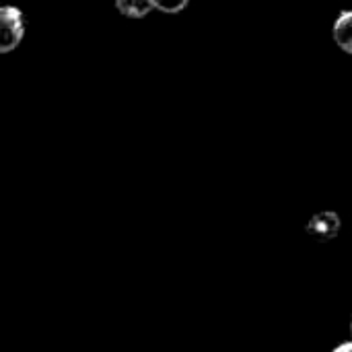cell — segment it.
Instances as JSON below:
<instances>
[{"label":"cell","mask_w":352,"mask_h":352,"mask_svg":"<svg viewBox=\"0 0 352 352\" xmlns=\"http://www.w3.org/2000/svg\"><path fill=\"white\" fill-rule=\"evenodd\" d=\"M25 31L23 12L14 6H2L0 10V52H10L19 45Z\"/></svg>","instance_id":"1"},{"label":"cell","mask_w":352,"mask_h":352,"mask_svg":"<svg viewBox=\"0 0 352 352\" xmlns=\"http://www.w3.org/2000/svg\"><path fill=\"white\" fill-rule=\"evenodd\" d=\"M340 231V219L334 212H320L307 225V235L316 241H330Z\"/></svg>","instance_id":"2"},{"label":"cell","mask_w":352,"mask_h":352,"mask_svg":"<svg viewBox=\"0 0 352 352\" xmlns=\"http://www.w3.org/2000/svg\"><path fill=\"white\" fill-rule=\"evenodd\" d=\"M334 39L344 52L352 54V10L342 12L338 16L336 25H334Z\"/></svg>","instance_id":"3"},{"label":"cell","mask_w":352,"mask_h":352,"mask_svg":"<svg viewBox=\"0 0 352 352\" xmlns=\"http://www.w3.org/2000/svg\"><path fill=\"white\" fill-rule=\"evenodd\" d=\"M116 6L122 14L132 16V19H140L151 8H155L153 0H116Z\"/></svg>","instance_id":"4"},{"label":"cell","mask_w":352,"mask_h":352,"mask_svg":"<svg viewBox=\"0 0 352 352\" xmlns=\"http://www.w3.org/2000/svg\"><path fill=\"white\" fill-rule=\"evenodd\" d=\"M153 4L163 12H177L188 4V0H153Z\"/></svg>","instance_id":"5"},{"label":"cell","mask_w":352,"mask_h":352,"mask_svg":"<svg viewBox=\"0 0 352 352\" xmlns=\"http://www.w3.org/2000/svg\"><path fill=\"white\" fill-rule=\"evenodd\" d=\"M336 352H352V342H349V344H342V346H338V349H336Z\"/></svg>","instance_id":"6"}]
</instances>
